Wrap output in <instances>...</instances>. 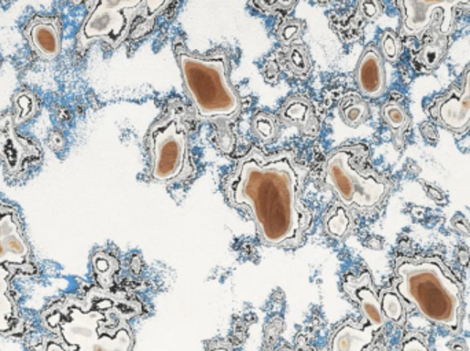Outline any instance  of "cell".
Wrapping results in <instances>:
<instances>
[{
	"label": "cell",
	"instance_id": "cell-1",
	"mask_svg": "<svg viewBox=\"0 0 470 351\" xmlns=\"http://www.w3.org/2000/svg\"><path fill=\"white\" fill-rule=\"evenodd\" d=\"M307 169L289 151L266 155L253 147L226 182L232 206L244 207L264 245L293 248L304 242L312 215L302 202Z\"/></svg>",
	"mask_w": 470,
	"mask_h": 351
},
{
	"label": "cell",
	"instance_id": "cell-2",
	"mask_svg": "<svg viewBox=\"0 0 470 351\" xmlns=\"http://www.w3.org/2000/svg\"><path fill=\"white\" fill-rule=\"evenodd\" d=\"M140 313L142 305L126 294L91 288L82 298L70 296L48 307L43 320L66 351H131V320Z\"/></svg>",
	"mask_w": 470,
	"mask_h": 351
},
{
	"label": "cell",
	"instance_id": "cell-3",
	"mask_svg": "<svg viewBox=\"0 0 470 351\" xmlns=\"http://www.w3.org/2000/svg\"><path fill=\"white\" fill-rule=\"evenodd\" d=\"M395 290L425 320L456 335L464 317V286L440 256L396 261Z\"/></svg>",
	"mask_w": 470,
	"mask_h": 351
},
{
	"label": "cell",
	"instance_id": "cell-4",
	"mask_svg": "<svg viewBox=\"0 0 470 351\" xmlns=\"http://www.w3.org/2000/svg\"><path fill=\"white\" fill-rule=\"evenodd\" d=\"M175 56L197 120L224 123L239 117L241 99L230 81V59L223 50L197 55L178 45Z\"/></svg>",
	"mask_w": 470,
	"mask_h": 351
},
{
	"label": "cell",
	"instance_id": "cell-5",
	"mask_svg": "<svg viewBox=\"0 0 470 351\" xmlns=\"http://www.w3.org/2000/svg\"><path fill=\"white\" fill-rule=\"evenodd\" d=\"M189 117L183 102L172 99L167 112L148 129L146 136L150 156L148 177L153 182H183L194 175Z\"/></svg>",
	"mask_w": 470,
	"mask_h": 351
},
{
	"label": "cell",
	"instance_id": "cell-6",
	"mask_svg": "<svg viewBox=\"0 0 470 351\" xmlns=\"http://www.w3.org/2000/svg\"><path fill=\"white\" fill-rule=\"evenodd\" d=\"M364 145H342L329 154L323 166V183L336 193L344 206L370 210L388 196V180L369 166Z\"/></svg>",
	"mask_w": 470,
	"mask_h": 351
},
{
	"label": "cell",
	"instance_id": "cell-7",
	"mask_svg": "<svg viewBox=\"0 0 470 351\" xmlns=\"http://www.w3.org/2000/svg\"><path fill=\"white\" fill-rule=\"evenodd\" d=\"M166 2H140V0H101L93 5L87 18L78 32V51L86 50L91 43L104 40L116 48L126 42L138 17H148V12H158Z\"/></svg>",
	"mask_w": 470,
	"mask_h": 351
},
{
	"label": "cell",
	"instance_id": "cell-8",
	"mask_svg": "<svg viewBox=\"0 0 470 351\" xmlns=\"http://www.w3.org/2000/svg\"><path fill=\"white\" fill-rule=\"evenodd\" d=\"M0 266L13 274L34 275L31 247L26 242L17 212L0 205Z\"/></svg>",
	"mask_w": 470,
	"mask_h": 351
},
{
	"label": "cell",
	"instance_id": "cell-9",
	"mask_svg": "<svg viewBox=\"0 0 470 351\" xmlns=\"http://www.w3.org/2000/svg\"><path fill=\"white\" fill-rule=\"evenodd\" d=\"M15 117H0V159L6 165L7 172L15 176L24 169L26 162L40 158V151L34 143L18 136L15 129Z\"/></svg>",
	"mask_w": 470,
	"mask_h": 351
},
{
	"label": "cell",
	"instance_id": "cell-10",
	"mask_svg": "<svg viewBox=\"0 0 470 351\" xmlns=\"http://www.w3.org/2000/svg\"><path fill=\"white\" fill-rule=\"evenodd\" d=\"M342 288L358 305L363 315V320L380 331L385 326L386 318L381 309L380 296L375 291L372 275L369 272H363L359 277L348 276L342 283Z\"/></svg>",
	"mask_w": 470,
	"mask_h": 351
},
{
	"label": "cell",
	"instance_id": "cell-11",
	"mask_svg": "<svg viewBox=\"0 0 470 351\" xmlns=\"http://www.w3.org/2000/svg\"><path fill=\"white\" fill-rule=\"evenodd\" d=\"M356 84L362 95L377 99L385 93V67L380 51L369 45L362 54L355 72Z\"/></svg>",
	"mask_w": 470,
	"mask_h": 351
},
{
	"label": "cell",
	"instance_id": "cell-12",
	"mask_svg": "<svg viewBox=\"0 0 470 351\" xmlns=\"http://www.w3.org/2000/svg\"><path fill=\"white\" fill-rule=\"evenodd\" d=\"M458 2H428V0H404L399 2L404 21H402L401 34L404 36H417L423 34L437 12H451Z\"/></svg>",
	"mask_w": 470,
	"mask_h": 351
},
{
	"label": "cell",
	"instance_id": "cell-13",
	"mask_svg": "<svg viewBox=\"0 0 470 351\" xmlns=\"http://www.w3.org/2000/svg\"><path fill=\"white\" fill-rule=\"evenodd\" d=\"M24 36L40 58L56 59L61 53V23L58 18L35 17Z\"/></svg>",
	"mask_w": 470,
	"mask_h": 351
},
{
	"label": "cell",
	"instance_id": "cell-14",
	"mask_svg": "<svg viewBox=\"0 0 470 351\" xmlns=\"http://www.w3.org/2000/svg\"><path fill=\"white\" fill-rule=\"evenodd\" d=\"M378 332L366 320L362 323L345 321L332 334L328 351H370Z\"/></svg>",
	"mask_w": 470,
	"mask_h": 351
},
{
	"label": "cell",
	"instance_id": "cell-15",
	"mask_svg": "<svg viewBox=\"0 0 470 351\" xmlns=\"http://www.w3.org/2000/svg\"><path fill=\"white\" fill-rule=\"evenodd\" d=\"M280 120L285 125L296 126L302 135L317 136L320 132L317 113L305 96H291L280 110Z\"/></svg>",
	"mask_w": 470,
	"mask_h": 351
},
{
	"label": "cell",
	"instance_id": "cell-16",
	"mask_svg": "<svg viewBox=\"0 0 470 351\" xmlns=\"http://www.w3.org/2000/svg\"><path fill=\"white\" fill-rule=\"evenodd\" d=\"M436 117L443 126L453 132L466 131L470 125V96L465 91H454L436 105Z\"/></svg>",
	"mask_w": 470,
	"mask_h": 351
},
{
	"label": "cell",
	"instance_id": "cell-17",
	"mask_svg": "<svg viewBox=\"0 0 470 351\" xmlns=\"http://www.w3.org/2000/svg\"><path fill=\"white\" fill-rule=\"evenodd\" d=\"M15 276L10 269L0 266V332H9L15 326V304L10 293V280Z\"/></svg>",
	"mask_w": 470,
	"mask_h": 351
},
{
	"label": "cell",
	"instance_id": "cell-18",
	"mask_svg": "<svg viewBox=\"0 0 470 351\" xmlns=\"http://www.w3.org/2000/svg\"><path fill=\"white\" fill-rule=\"evenodd\" d=\"M340 115L348 126L356 128L369 118V105L361 96L351 94L342 99V105H340Z\"/></svg>",
	"mask_w": 470,
	"mask_h": 351
},
{
	"label": "cell",
	"instance_id": "cell-19",
	"mask_svg": "<svg viewBox=\"0 0 470 351\" xmlns=\"http://www.w3.org/2000/svg\"><path fill=\"white\" fill-rule=\"evenodd\" d=\"M325 229L329 235L337 239L347 236L351 228V217L344 206H334L325 216Z\"/></svg>",
	"mask_w": 470,
	"mask_h": 351
},
{
	"label": "cell",
	"instance_id": "cell-20",
	"mask_svg": "<svg viewBox=\"0 0 470 351\" xmlns=\"http://www.w3.org/2000/svg\"><path fill=\"white\" fill-rule=\"evenodd\" d=\"M252 131L263 143H272L280 135V123L277 117L269 113H258L252 118Z\"/></svg>",
	"mask_w": 470,
	"mask_h": 351
},
{
	"label": "cell",
	"instance_id": "cell-21",
	"mask_svg": "<svg viewBox=\"0 0 470 351\" xmlns=\"http://www.w3.org/2000/svg\"><path fill=\"white\" fill-rule=\"evenodd\" d=\"M380 304L385 318L398 324L404 321V307L396 290H381Z\"/></svg>",
	"mask_w": 470,
	"mask_h": 351
},
{
	"label": "cell",
	"instance_id": "cell-22",
	"mask_svg": "<svg viewBox=\"0 0 470 351\" xmlns=\"http://www.w3.org/2000/svg\"><path fill=\"white\" fill-rule=\"evenodd\" d=\"M286 62L291 73L299 77H305L312 66L310 53L302 45H291V50L286 54Z\"/></svg>",
	"mask_w": 470,
	"mask_h": 351
},
{
	"label": "cell",
	"instance_id": "cell-23",
	"mask_svg": "<svg viewBox=\"0 0 470 351\" xmlns=\"http://www.w3.org/2000/svg\"><path fill=\"white\" fill-rule=\"evenodd\" d=\"M445 47H447V39L444 36L436 37L432 42L426 43L420 54L421 64L426 69H434L444 56Z\"/></svg>",
	"mask_w": 470,
	"mask_h": 351
},
{
	"label": "cell",
	"instance_id": "cell-24",
	"mask_svg": "<svg viewBox=\"0 0 470 351\" xmlns=\"http://www.w3.org/2000/svg\"><path fill=\"white\" fill-rule=\"evenodd\" d=\"M383 121L388 124L389 128L392 131L399 132V134L406 131L407 126H409L410 118L407 115L406 110L401 105L395 104V102L386 104L383 107Z\"/></svg>",
	"mask_w": 470,
	"mask_h": 351
},
{
	"label": "cell",
	"instance_id": "cell-25",
	"mask_svg": "<svg viewBox=\"0 0 470 351\" xmlns=\"http://www.w3.org/2000/svg\"><path fill=\"white\" fill-rule=\"evenodd\" d=\"M15 107H17V115L15 117V124H23L28 121L29 118L34 117L39 109L36 98L31 91H20L17 95L15 96Z\"/></svg>",
	"mask_w": 470,
	"mask_h": 351
},
{
	"label": "cell",
	"instance_id": "cell-26",
	"mask_svg": "<svg viewBox=\"0 0 470 351\" xmlns=\"http://www.w3.org/2000/svg\"><path fill=\"white\" fill-rule=\"evenodd\" d=\"M302 31H304V24L301 21H285L278 29V39L283 45H291L301 37Z\"/></svg>",
	"mask_w": 470,
	"mask_h": 351
},
{
	"label": "cell",
	"instance_id": "cell-27",
	"mask_svg": "<svg viewBox=\"0 0 470 351\" xmlns=\"http://www.w3.org/2000/svg\"><path fill=\"white\" fill-rule=\"evenodd\" d=\"M381 55L388 62H395L396 59L401 55L402 45L399 40L398 35L393 32L388 31L383 34V39H381Z\"/></svg>",
	"mask_w": 470,
	"mask_h": 351
},
{
	"label": "cell",
	"instance_id": "cell-28",
	"mask_svg": "<svg viewBox=\"0 0 470 351\" xmlns=\"http://www.w3.org/2000/svg\"><path fill=\"white\" fill-rule=\"evenodd\" d=\"M401 351H431L428 339L420 332H412L404 336Z\"/></svg>",
	"mask_w": 470,
	"mask_h": 351
},
{
	"label": "cell",
	"instance_id": "cell-29",
	"mask_svg": "<svg viewBox=\"0 0 470 351\" xmlns=\"http://www.w3.org/2000/svg\"><path fill=\"white\" fill-rule=\"evenodd\" d=\"M256 7L264 15H275L278 12H288L296 6V2H285V0H269V2H255Z\"/></svg>",
	"mask_w": 470,
	"mask_h": 351
},
{
	"label": "cell",
	"instance_id": "cell-30",
	"mask_svg": "<svg viewBox=\"0 0 470 351\" xmlns=\"http://www.w3.org/2000/svg\"><path fill=\"white\" fill-rule=\"evenodd\" d=\"M94 266L99 276H107V274H113L118 269L115 259L107 256H97L94 258Z\"/></svg>",
	"mask_w": 470,
	"mask_h": 351
},
{
	"label": "cell",
	"instance_id": "cell-31",
	"mask_svg": "<svg viewBox=\"0 0 470 351\" xmlns=\"http://www.w3.org/2000/svg\"><path fill=\"white\" fill-rule=\"evenodd\" d=\"M218 142L219 148H220L223 153L231 154L235 148V137L232 136L231 131L229 128L223 129V126H219V134H218Z\"/></svg>",
	"mask_w": 470,
	"mask_h": 351
},
{
	"label": "cell",
	"instance_id": "cell-32",
	"mask_svg": "<svg viewBox=\"0 0 470 351\" xmlns=\"http://www.w3.org/2000/svg\"><path fill=\"white\" fill-rule=\"evenodd\" d=\"M359 10L366 20L374 21L381 15V5L375 0H366L359 4Z\"/></svg>",
	"mask_w": 470,
	"mask_h": 351
},
{
	"label": "cell",
	"instance_id": "cell-33",
	"mask_svg": "<svg viewBox=\"0 0 470 351\" xmlns=\"http://www.w3.org/2000/svg\"><path fill=\"white\" fill-rule=\"evenodd\" d=\"M43 351H66L65 350L64 346L59 345V343L53 342V340H50V342L46 343L45 348H43Z\"/></svg>",
	"mask_w": 470,
	"mask_h": 351
},
{
	"label": "cell",
	"instance_id": "cell-34",
	"mask_svg": "<svg viewBox=\"0 0 470 351\" xmlns=\"http://www.w3.org/2000/svg\"><path fill=\"white\" fill-rule=\"evenodd\" d=\"M464 91L470 96V66L467 67L466 73H465Z\"/></svg>",
	"mask_w": 470,
	"mask_h": 351
},
{
	"label": "cell",
	"instance_id": "cell-35",
	"mask_svg": "<svg viewBox=\"0 0 470 351\" xmlns=\"http://www.w3.org/2000/svg\"><path fill=\"white\" fill-rule=\"evenodd\" d=\"M209 351H230V348L224 345H216L215 347L209 348Z\"/></svg>",
	"mask_w": 470,
	"mask_h": 351
}]
</instances>
